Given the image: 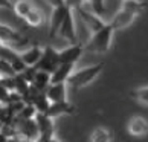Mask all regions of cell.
<instances>
[{"mask_svg": "<svg viewBox=\"0 0 148 142\" xmlns=\"http://www.w3.org/2000/svg\"><path fill=\"white\" fill-rule=\"evenodd\" d=\"M113 32H114V29L112 28V25L106 23L101 29L93 32V35L89 40V43L84 46L86 51H90V52H95V54H107L110 51Z\"/></svg>", "mask_w": 148, "mask_h": 142, "instance_id": "cell-1", "label": "cell"}, {"mask_svg": "<svg viewBox=\"0 0 148 142\" xmlns=\"http://www.w3.org/2000/svg\"><path fill=\"white\" fill-rule=\"evenodd\" d=\"M102 69H104V63H98V64H92V66L83 67L79 70H73V73L70 75L69 80H67V84H70L72 87H75V89L86 87L99 76Z\"/></svg>", "mask_w": 148, "mask_h": 142, "instance_id": "cell-2", "label": "cell"}, {"mask_svg": "<svg viewBox=\"0 0 148 142\" xmlns=\"http://www.w3.org/2000/svg\"><path fill=\"white\" fill-rule=\"evenodd\" d=\"M60 66V57H58V51H55L52 46H46L43 49V57L37 64L38 70H43V72H49L53 73L55 69Z\"/></svg>", "mask_w": 148, "mask_h": 142, "instance_id": "cell-3", "label": "cell"}, {"mask_svg": "<svg viewBox=\"0 0 148 142\" xmlns=\"http://www.w3.org/2000/svg\"><path fill=\"white\" fill-rule=\"evenodd\" d=\"M14 125L17 128V132L23 136V139L28 141H35L38 136H40V130H38V125L35 118L34 119H14Z\"/></svg>", "mask_w": 148, "mask_h": 142, "instance_id": "cell-4", "label": "cell"}, {"mask_svg": "<svg viewBox=\"0 0 148 142\" xmlns=\"http://www.w3.org/2000/svg\"><path fill=\"white\" fill-rule=\"evenodd\" d=\"M58 35L63 37L64 40H67L72 45L78 43V37H76V29H75V21H73V9H67V14H66V19L63 21L61 28L58 31Z\"/></svg>", "mask_w": 148, "mask_h": 142, "instance_id": "cell-5", "label": "cell"}, {"mask_svg": "<svg viewBox=\"0 0 148 142\" xmlns=\"http://www.w3.org/2000/svg\"><path fill=\"white\" fill-rule=\"evenodd\" d=\"M127 132L133 138H144L148 134V119L139 115L131 116L127 122Z\"/></svg>", "mask_w": 148, "mask_h": 142, "instance_id": "cell-6", "label": "cell"}, {"mask_svg": "<svg viewBox=\"0 0 148 142\" xmlns=\"http://www.w3.org/2000/svg\"><path fill=\"white\" fill-rule=\"evenodd\" d=\"M86 51L84 45L76 43V45H70L69 47H64L63 51H58L60 57V64H75Z\"/></svg>", "mask_w": 148, "mask_h": 142, "instance_id": "cell-7", "label": "cell"}, {"mask_svg": "<svg viewBox=\"0 0 148 142\" xmlns=\"http://www.w3.org/2000/svg\"><path fill=\"white\" fill-rule=\"evenodd\" d=\"M136 17H138V14H136V12L121 8V11H118V12L114 14V17L112 19L110 25H112V28L114 29V32H116V31H121V29L128 28V26L134 21Z\"/></svg>", "mask_w": 148, "mask_h": 142, "instance_id": "cell-8", "label": "cell"}, {"mask_svg": "<svg viewBox=\"0 0 148 142\" xmlns=\"http://www.w3.org/2000/svg\"><path fill=\"white\" fill-rule=\"evenodd\" d=\"M67 9H69V6H66V5L64 6H60V8H53L52 15H51V23H49V38H53L58 34V31L66 19Z\"/></svg>", "mask_w": 148, "mask_h": 142, "instance_id": "cell-9", "label": "cell"}, {"mask_svg": "<svg viewBox=\"0 0 148 142\" xmlns=\"http://www.w3.org/2000/svg\"><path fill=\"white\" fill-rule=\"evenodd\" d=\"M0 41L2 45H6V46H21L25 43V40L21 38L20 34H17L14 29H11L9 26H5V25H0Z\"/></svg>", "mask_w": 148, "mask_h": 142, "instance_id": "cell-10", "label": "cell"}, {"mask_svg": "<svg viewBox=\"0 0 148 142\" xmlns=\"http://www.w3.org/2000/svg\"><path fill=\"white\" fill-rule=\"evenodd\" d=\"M72 113H75L73 104H70L69 101H63V102H52L46 115L53 119V118L64 116V115H72Z\"/></svg>", "mask_w": 148, "mask_h": 142, "instance_id": "cell-11", "label": "cell"}, {"mask_svg": "<svg viewBox=\"0 0 148 142\" xmlns=\"http://www.w3.org/2000/svg\"><path fill=\"white\" fill-rule=\"evenodd\" d=\"M46 95L51 99V102H63L67 101V90H66V83H57L51 84L46 89Z\"/></svg>", "mask_w": 148, "mask_h": 142, "instance_id": "cell-12", "label": "cell"}, {"mask_svg": "<svg viewBox=\"0 0 148 142\" xmlns=\"http://www.w3.org/2000/svg\"><path fill=\"white\" fill-rule=\"evenodd\" d=\"M18 55L28 67H34V66H37L38 61H40L41 57H43V49L38 47V46H32V47L28 49V51L20 52Z\"/></svg>", "mask_w": 148, "mask_h": 142, "instance_id": "cell-13", "label": "cell"}, {"mask_svg": "<svg viewBox=\"0 0 148 142\" xmlns=\"http://www.w3.org/2000/svg\"><path fill=\"white\" fill-rule=\"evenodd\" d=\"M75 11H78V14L81 15L83 21H84V23H86L87 26H89V28H90L93 32L98 31V29H101L102 26L106 25V23H104V21H102L99 17H98L96 14H93L92 11H84V9H83V6L78 8V9H75Z\"/></svg>", "mask_w": 148, "mask_h": 142, "instance_id": "cell-14", "label": "cell"}, {"mask_svg": "<svg viewBox=\"0 0 148 142\" xmlns=\"http://www.w3.org/2000/svg\"><path fill=\"white\" fill-rule=\"evenodd\" d=\"M73 66L75 64H60L55 69V72L51 73V84L67 83L69 76L73 73Z\"/></svg>", "mask_w": 148, "mask_h": 142, "instance_id": "cell-15", "label": "cell"}, {"mask_svg": "<svg viewBox=\"0 0 148 142\" xmlns=\"http://www.w3.org/2000/svg\"><path fill=\"white\" fill-rule=\"evenodd\" d=\"M32 86L40 92H46V89L51 86V73L37 69V73L34 76V81H32Z\"/></svg>", "mask_w": 148, "mask_h": 142, "instance_id": "cell-16", "label": "cell"}, {"mask_svg": "<svg viewBox=\"0 0 148 142\" xmlns=\"http://www.w3.org/2000/svg\"><path fill=\"white\" fill-rule=\"evenodd\" d=\"M35 121L40 133H53V119L49 118L46 113H37Z\"/></svg>", "mask_w": 148, "mask_h": 142, "instance_id": "cell-17", "label": "cell"}, {"mask_svg": "<svg viewBox=\"0 0 148 142\" xmlns=\"http://www.w3.org/2000/svg\"><path fill=\"white\" fill-rule=\"evenodd\" d=\"M90 142H112V133L104 127H96L90 133Z\"/></svg>", "mask_w": 148, "mask_h": 142, "instance_id": "cell-18", "label": "cell"}, {"mask_svg": "<svg viewBox=\"0 0 148 142\" xmlns=\"http://www.w3.org/2000/svg\"><path fill=\"white\" fill-rule=\"evenodd\" d=\"M32 104L35 106V108H37V112L38 113H47V110H49V107H51V99L47 98V95H46V92H41L40 95H38L34 101H32Z\"/></svg>", "mask_w": 148, "mask_h": 142, "instance_id": "cell-19", "label": "cell"}, {"mask_svg": "<svg viewBox=\"0 0 148 142\" xmlns=\"http://www.w3.org/2000/svg\"><path fill=\"white\" fill-rule=\"evenodd\" d=\"M32 3L29 2V0H18L17 3H14V12L18 15L20 19H26L28 17V14L32 11Z\"/></svg>", "mask_w": 148, "mask_h": 142, "instance_id": "cell-20", "label": "cell"}, {"mask_svg": "<svg viewBox=\"0 0 148 142\" xmlns=\"http://www.w3.org/2000/svg\"><path fill=\"white\" fill-rule=\"evenodd\" d=\"M131 96H133L139 104L148 107V86H140L138 89L131 90Z\"/></svg>", "mask_w": 148, "mask_h": 142, "instance_id": "cell-21", "label": "cell"}, {"mask_svg": "<svg viewBox=\"0 0 148 142\" xmlns=\"http://www.w3.org/2000/svg\"><path fill=\"white\" fill-rule=\"evenodd\" d=\"M14 90L17 92V93H20L21 96H25L26 93H28V90H29V87H31V83H28L23 76H21L20 73L18 75H15L14 76Z\"/></svg>", "mask_w": 148, "mask_h": 142, "instance_id": "cell-22", "label": "cell"}, {"mask_svg": "<svg viewBox=\"0 0 148 142\" xmlns=\"http://www.w3.org/2000/svg\"><path fill=\"white\" fill-rule=\"evenodd\" d=\"M147 6V3L140 2V0H122V8L124 9H128V11H133L139 15V12H142V9Z\"/></svg>", "mask_w": 148, "mask_h": 142, "instance_id": "cell-23", "label": "cell"}, {"mask_svg": "<svg viewBox=\"0 0 148 142\" xmlns=\"http://www.w3.org/2000/svg\"><path fill=\"white\" fill-rule=\"evenodd\" d=\"M43 14L38 11L37 8H32V11L28 14V17L25 19V21L28 25H31V26H40L41 23H43Z\"/></svg>", "mask_w": 148, "mask_h": 142, "instance_id": "cell-24", "label": "cell"}, {"mask_svg": "<svg viewBox=\"0 0 148 142\" xmlns=\"http://www.w3.org/2000/svg\"><path fill=\"white\" fill-rule=\"evenodd\" d=\"M37 108L34 104H26L23 108H21V112L15 116V119H34L37 116Z\"/></svg>", "mask_w": 148, "mask_h": 142, "instance_id": "cell-25", "label": "cell"}, {"mask_svg": "<svg viewBox=\"0 0 148 142\" xmlns=\"http://www.w3.org/2000/svg\"><path fill=\"white\" fill-rule=\"evenodd\" d=\"M18 57V54L14 51L11 46H0V60H5V61H12V60H15Z\"/></svg>", "mask_w": 148, "mask_h": 142, "instance_id": "cell-26", "label": "cell"}, {"mask_svg": "<svg viewBox=\"0 0 148 142\" xmlns=\"http://www.w3.org/2000/svg\"><path fill=\"white\" fill-rule=\"evenodd\" d=\"M15 75L17 73L14 72L11 63L5 61V60H0V76H15Z\"/></svg>", "mask_w": 148, "mask_h": 142, "instance_id": "cell-27", "label": "cell"}, {"mask_svg": "<svg viewBox=\"0 0 148 142\" xmlns=\"http://www.w3.org/2000/svg\"><path fill=\"white\" fill-rule=\"evenodd\" d=\"M90 5H92V12L96 14L98 17L106 12V5H104V0H89Z\"/></svg>", "mask_w": 148, "mask_h": 142, "instance_id": "cell-28", "label": "cell"}, {"mask_svg": "<svg viewBox=\"0 0 148 142\" xmlns=\"http://www.w3.org/2000/svg\"><path fill=\"white\" fill-rule=\"evenodd\" d=\"M11 102V90L6 89L2 83H0V104L8 106Z\"/></svg>", "mask_w": 148, "mask_h": 142, "instance_id": "cell-29", "label": "cell"}, {"mask_svg": "<svg viewBox=\"0 0 148 142\" xmlns=\"http://www.w3.org/2000/svg\"><path fill=\"white\" fill-rule=\"evenodd\" d=\"M84 0H66V6H69L70 9H78L81 8Z\"/></svg>", "mask_w": 148, "mask_h": 142, "instance_id": "cell-30", "label": "cell"}, {"mask_svg": "<svg viewBox=\"0 0 148 142\" xmlns=\"http://www.w3.org/2000/svg\"><path fill=\"white\" fill-rule=\"evenodd\" d=\"M46 2L52 6V9L53 8H60V6H64L66 5V0H46Z\"/></svg>", "mask_w": 148, "mask_h": 142, "instance_id": "cell-31", "label": "cell"}, {"mask_svg": "<svg viewBox=\"0 0 148 142\" xmlns=\"http://www.w3.org/2000/svg\"><path fill=\"white\" fill-rule=\"evenodd\" d=\"M0 8H3V9H14V5L11 3V0H0Z\"/></svg>", "mask_w": 148, "mask_h": 142, "instance_id": "cell-32", "label": "cell"}, {"mask_svg": "<svg viewBox=\"0 0 148 142\" xmlns=\"http://www.w3.org/2000/svg\"><path fill=\"white\" fill-rule=\"evenodd\" d=\"M0 142H9V138L5 133H2V132H0Z\"/></svg>", "mask_w": 148, "mask_h": 142, "instance_id": "cell-33", "label": "cell"}, {"mask_svg": "<svg viewBox=\"0 0 148 142\" xmlns=\"http://www.w3.org/2000/svg\"><path fill=\"white\" fill-rule=\"evenodd\" d=\"M51 142H60V141H58V139H57V138H55V136H53V138H52V139H51Z\"/></svg>", "mask_w": 148, "mask_h": 142, "instance_id": "cell-34", "label": "cell"}, {"mask_svg": "<svg viewBox=\"0 0 148 142\" xmlns=\"http://www.w3.org/2000/svg\"><path fill=\"white\" fill-rule=\"evenodd\" d=\"M2 128H3V122L0 121V132H2Z\"/></svg>", "mask_w": 148, "mask_h": 142, "instance_id": "cell-35", "label": "cell"}]
</instances>
